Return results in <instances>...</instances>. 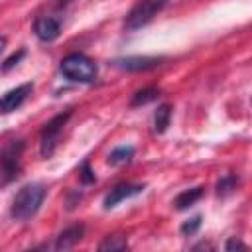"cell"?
I'll return each mask as SVG.
<instances>
[{
  "instance_id": "6da1fadb",
  "label": "cell",
  "mask_w": 252,
  "mask_h": 252,
  "mask_svg": "<svg viewBox=\"0 0 252 252\" xmlns=\"http://www.w3.org/2000/svg\"><path fill=\"white\" fill-rule=\"evenodd\" d=\"M43 199H45V187L41 183H28L16 193L10 215L16 220H28L39 211Z\"/></svg>"
},
{
  "instance_id": "7a4b0ae2",
  "label": "cell",
  "mask_w": 252,
  "mask_h": 252,
  "mask_svg": "<svg viewBox=\"0 0 252 252\" xmlns=\"http://www.w3.org/2000/svg\"><path fill=\"white\" fill-rule=\"evenodd\" d=\"M59 71L65 79L73 83H83V85L94 83L98 75L96 63L85 53H69L67 57H63L59 63Z\"/></svg>"
},
{
  "instance_id": "3957f363",
  "label": "cell",
  "mask_w": 252,
  "mask_h": 252,
  "mask_svg": "<svg viewBox=\"0 0 252 252\" xmlns=\"http://www.w3.org/2000/svg\"><path fill=\"white\" fill-rule=\"evenodd\" d=\"M165 4H167V0H140V2H136L124 18V28L128 32L140 30L142 26L150 24L165 8Z\"/></svg>"
},
{
  "instance_id": "277c9868",
  "label": "cell",
  "mask_w": 252,
  "mask_h": 252,
  "mask_svg": "<svg viewBox=\"0 0 252 252\" xmlns=\"http://www.w3.org/2000/svg\"><path fill=\"white\" fill-rule=\"evenodd\" d=\"M71 118V110L67 112H61L57 116H53L41 130V136H39V152L43 158H49L55 148H57V142H59V136L63 132V126L67 124V120Z\"/></svg>"
},
{
  "instance_id": "5b68a950",
  "label": "cell",
  "mask_w": 252,
  "mask_h": 252,
  "mask_svg": "<svg viewBox=\"0 0 252 252\" xmlns=\"http://www.w3.org/2000/svg\"><path fill=\"white\" fill-rule=\"evenodd\" d=\"M22 152H24V142L22 140H12L2 150V183L4 185H8L12 179L18 177Z\"/></svg>"
},
{
  "instance_id": "8992f818",
  "label": "cell",
  "mask_w": 252,
  "mask_h": 252,
  "mask_svg": "<svg viewBox=\"0 0 252 252\" xmlns=\"http://www.w3.org/2000/svg\"><path fill=\"white\" fill-rule=\"evenodd\" d=\"M32 91H33V85H32V83H24V85H20V87H16V89L6 91L4 96H2V102H0L2 112L8 114V112L20 108L22 102L32 94Z\"/></svg>"
},
{
  "instance_id": "52a82bcc",
  "label": "cell",
  "mask_w": 252,
  "mask_h": 252,
  "mask_svg": "<svg viewBox=\"0 0 252 252\" xmlns=\"http://www.w3.org/2000/svg\"><path fill=\"white\" fill-rule=\"evenodd\" d=\"M163 61V57H148V55H134V57H122V59H116L114 65L118 69H124V71H150V69H156L159 67Z\"/></svg>"
},
{
  "instance_id": "ba28073f",
  "label": "cell",
  "mask_w": 252,
  "mask_h": 252,
  "mask_svg": "<svg viewBox=\"0 0 252 252\" xmlns=\"http://www.w3.org/2000/svg\"><path fill=\"white\" fill-rule=\"evenodd\" d=\"M144 191V185H140V183H118V185H114L112 189H110V193L104 197V209H112V207H116L120 201H124V199H130V197H134V195H138V193H142Z\"/></svg>"
},
{
  "instance_id": "9c48e42d",
  "label": "cell",
  "mask_w": 252,
  "mask_h": 252,
  "mask_svg": "<svg viewBox=\"0 0 252 252\" xmlns=\"http://www.w3.org/2000/svg\"><path fill=\"white\" fill-rule=\"evenodd\" d=\"M33 32L41 41H53L61 33V22L53 16H41L33 24Z\"/></svg>"
},
{
  "instance_id": "30bf717a",
  "label": "cell",
  "mask_w": 252,
  "mask_h": 252,
  "mask_svg": "<svg viewBox=\"0 0 252 252\" xmlns=\"http://www.w3.org/2000/svg\"><path fill=\"white\" fill-rule=\"evenodd\" d=\"M83 232H85V226L83 224H73V226L65 228L63 232H59L53 248L55 250H69V248H73L83 238Z\"/></svg>"
},
{
  "instance_id": "8fae6325",
  "label": "cell",
  "mask_w": 252,
  "mask_h": 252,
  "mask_svg": "<svg viewBox=\"0 0 252 252\" xmlns=\"http://www.w3.org/2000/svg\"><path fill=\"white\" fill-rule=\"evenodd\" d=\"M134 146H118V148H114L110 154H108V163L110 165H114V167H118V165H126V163H130L132 161V158H134Z\"/></svg>"
},
{
  "instance_id": "7c38bea8",
  "label": "cell",
  "mask_w": 252,
  "mask_h": 252,
  "mask_svg": "<svg viewBox=\"0 0 252 252\" xmlns=\"http://www.w3.org/2000/svg\"><path fill=\"white\" fill-rule=\"evenodd\" d=\"M201 197H203V187H191V189H185L183 193H179V195L175 197L173 205H175V209L183 211V209H187V207L195 205Z\"/></svg>"
},
{
  "instance_id": "4fadbf2b",
  "label": "cell",
  "mask_w": 252,
  "mask_h": 252,
  "mask_svg": "<svg viewBox=\"0 0 252 252\" xmlns=\"http://www.w3.org/2000/svg\"><path fill=\"white\" fill-rule=\"evenodd\" d=\"M169 120H171V106L169 104H161L158 106L156 114H154V130L158 134H163L169 126Z\"/></svg>"
},
{
  "instance_id": "5bb4252c",
  "label": "cell",
  "mask_w": 252,
  "mask_h": 252,
  "mask_svg": "<svg viewBox=\"0 0 252 252\" xmlns=\"http://www.w3.org/2000/svg\"><path fill=\"white\" fill-rule=\"evenodd\" d=\"M158 96H159V91H158L156 87H146V89L134 93L130 104H132V106H142V104H148V102L156 100Z\"/></svg>"
},
{
  "instance_id": "9a60e30c",
  "label": "cell",
  "mask_w": 252,
  "mask_h": 252,
  "mask_svg": "<svg viewBox=\"0 0 252 252\" xmlns=\"http://www.w3.org/2000/svg\"><path fill=\"white\" fill-rule=\"evenodd\" d=\"M236 185H238V177H236L234 173H226V175H222V177L217 181V195L224 197V195L232 193V191L236 189Z\"/></svg>"
},
{
  "instance_id": "2e32d148",
  "label": "cell",
  "mask_w": 252,
  "mask_h": 252,
  "mask_svg": "<svg viewBox=\"0 0 252 252\" xmlns=\"http://www.w3.org/2000/svg\"><path fill=\"white\" fill-rule=\"evenodd\" d=\"M126 246H128L126 238H124V236L114 234V236H106V240H102V242H100L98 250H102V252H116V250H124Z\"/></svg>"
},
{
  "instance_id": "e0dca14e",
  "label": "cell",
  "mask_w": 252,
  "mask_h": 252,
  "mask_svg": "<svg viewBox=\"0 0 252 252\" xmlns=\"http://www.w3.org/2000/svg\"><path fill=\"white\" fill-rule=\"evenodd\" d=\"M201 215H195L193 219H189V220H185L183 224H181V234L183 236H193L199 228H201Z\"/></svg>"
},
{
  "instance_id": "ac0fdd59",
  "label": "cell",
  "mask_w": 252,
  "mask_h": 252,
  "mask_svg": "<svg viewBox=\"0 0 252 252\" xmlns=\"http://www.w3.org/2000/svg\"><path fill=\"white\" fill-rule=\"evenodd\" d=\"M24 55H26V49H20L18 53H14V55H10L8 59H4V63H2V71H4V73H8L12 67H16V65L24 59Z\"/></svg>"
},
{
  "instance_id": "d6986e66",
  "label": "cell",
  "mask_w": 252,
  "mask_h": 252,
  "mask_svg": "<svg viewBox=\"0 0 252 252\" xmlns=\"http://www.w3.org/2000/svg\"><path fill=\"white\" fill-rule=\"evenodd\" d=\"M79 177H81V181H83L85 185H89V183H94V179H96L89 163H83V165H81V171H79Z\"/></svg>"
},
{
  "instance_id": "ffe728a7",
  "label": "cell",
  "mask_w": 252,
  "mask_h": 252,
  "mask_svg": "<svg viewBox=\"0 0 252 252\" xmlns=\"http://www.w3.org/2000/svg\"><path fill=\"white\" fill-rule=\"evenodd\" d=\"M224 248L226 250H246V244H242L236 236H232V238H228V242L224 244Z\"/></svg>"
},
{
  "instance_id": "44dd1931",
  "label": "cell",
  "mask_w": 252,
  "mask_h": 252,
  "mask_svg": "<svg viewBox=\"0 0 252 252\" xmlns=\"http://www.w3.org/2000/svg\"><path fill=\"white\" fill-rule=\"evenodd\" d=\"M71 0H57V8H63L65 4H69Z\"/></svg>"
}]
</instances>
